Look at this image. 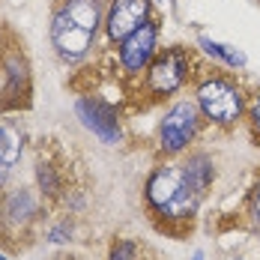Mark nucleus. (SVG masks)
<instances>
[{
	"mask_svg": "<svg viewBox=\"0 0 260 260\" xmlns=\"http://www.w3.org/2000/svg\"><path fill=\"white\" fill-rule=\"evenodd\" d=\"M99 27V3L96 0H66L51 24L54 48L63 60H78L87 54Z\"/></svg>",
	"mask_w": 260,
	"mask_h": 260,
	"instance_id": "nucleus-1",
	"label": "nucleus"
},
{
	"mask_svg": "<svg viewBox=\"0 0 260 260\" xmlns=\"http://www.w3.org/2000/svg\"><path fill=\"white\" fill-rule=\"evenodd\" d=\"M147 198L156 207V212L168 218H185L194 215L198 201L204 198L185 177V168H161L147 182Z\"/></svg>",
	"mask_w": 260,
	"mask_h": 260,
	"instance_id": "nucleus-2",
	"label": "nucleus"
},
{
	"mask_svg": "<svg viewBox=\"0 0 260 260\" xmlns=\"http://www.w3.org/2000/svg\"><path fill=\"white\" fill-rule=\"evenodd\" d=\"M198 102H201V108H204V114H207L209 120H215L221 126L236 123L239 114H242V96H239V90H236L234 84L218 81V78L207 81L198 90Z\"/></svg>",
	"mask_w": 260,
	"mask_h": 260,
	"instance_id": "nucleus-3",
	"label": "nucleus"
},
{
	"mask_svg": "<svg viewBox=\"0 0 260 260\" xmlns=\"http://www.w3.org/2000/svg\"><path fill=\"white\" fill-rule=\"evenodd\" d=\"M198 129V111L191 102L174 105L165 120H161V147L168 153H180L182 147L191 141V135Z\"/></svg>",
	"mask_w": 260,
	"mask_h": 260,
	"instance_id": "nucleus-4",
	"label": "nucleus"
},
{
	"mask_svg": "<svg viewBox=\"0 0 260 260\" xmlns=\"http://www.w3.org/2000/svg\"><path fill=\"white\" fill-rule=\"evenodd\" d=\"M147 12H150V0H114L108 12V36L123 42L147 21Z\"/></svg>",
	"mask_w": 260,
	"mask_h": 260,
	"instance_id": "nucleus-5",
	"label": "nucleus"
},
{
	"mask_svg": "<svg viewBox=\"0 0 260 260\" xmlns=\"http://www.w3.org/2000/svg\"><path fill=\"white\" fill-rule=\"evenodd\" d=\"M156 33H158V27L153 24V21H144L135 33H129V36L123 39L120 60H123L126 69L138 72V69H144V66L150 63V57L156 51Z\"/></svg>",
	"mask_w": 260,
	"mask_h": 260,
	"instance_id": "nucleus-6",
	"label": "nucleus"
},
{
	"mask_svg": "<svg viewBox=\"0 0 260 260\" xmlns=\"http://www.w3.org/2000/svg\"><path fill=\"white\" fill-rule=\"evenodd\" d=\"M78 114H81V120H84V126L96 132L105 144H114V141L120 138L117 117H114V111H111L108 105L96 102V99H81L78 102Z\"/></svg>",
	"mask_w": 260,
	"mask_h": 260,
	"instance_id": "nucleus-7",
	"label": "nucleus"
},
{
	"mask_svg": "<svg viewBox=\"0 0 260 260\" xmlns=\"http://www.w3.org/2000/svg\"><path fill=\"white\" fill-rule=\"evenodd\" d=\"M185 54L182 51H168L161 60L153 63V69H150V87L156 90V93H171V90H177L185 78Z\"/></svg>",
	"mask_w": 260,
	"mask_h": 260,
	"instance_id": "nucleus-8",
	"label": "nucleus"
},
{
	"mask_svg": "<svg viewBox=\"0 0 260 260\" xmlns=\"http://www.w3.org/2000/svg\"><path fill=\"white\" fill-rule=\"evenodd\" d=\"M18 156H21V135L12 126H0V182L9 177Z\"/></svg>",
	"mask_w": 260,
	"mask_h": 260,
	"instance_id": "nucleus-9",
	"label": "nucleus"
},
{
	"mask_svg": "<svg viewBox=\"0 0 260 260\" xmlns=\"http://www.w3.org/2000/svg\"><path fill=\"white\" fill-rule=\"evenodd\" d=\"M185 168V177H188V182L204 194L209 188V182H212V161H209L207 156H191L188 158V165H182Z\"/></svg>",
	"mask_w": 260,
	"mask_h": 260,
	"instance_id": "nucleus-10",
	"label": "nucleus"
},
{
	"mask_svg": "<svg viewBox=\"0 0 260 260\" xmlns=\"http://www.w3.org/2000/svg\"><path fill=\"white\" fill-rule=\"evenodd\" d=\"M201 45H204V51L212 54V57H218V60H224V63H231V66H245V57L239 51H231L228 45H218V42H212L207 36H201Z\"/></svg>",
	"mask_w": 260,
	"mask_h": 260,
	"instance_id": "nucleus-11",
	"label": "nucleus"
},
{
	"mask_svg": "<svg viewBox=\"0 0 260 260\" xmlns=\"http://www.w3.org/2000/svg\"><path fill=\"white\" fill-rule=\"evenodd\" d=\"M30 212H33V201H30V194H27V191H15L12 201H9V215H15V218H27Z\"/></svg>",
	"mask_w": 260,
	"mask_h": 260,
	"instance_id": "nucleus-12",
	"label": "nucleus"
},
{
	"mask_svg": "<svg viewBox=\"0 0 260 260\" xmlns=\"http://www.w3.org/2000/svg\"><path fill=\"white\" fill-rule=\"evenodd\" d=\"M111 260H135V242H120V245H114Z\"/></svg>",
	"mask_w": 260,
	"mask_h": 260,
	"instance_id": "nucleus-13",
	"label": "nucleus"
},
{
	"mask_svg": "<svg viewBox=\"0 0 260 260\" xmlns=\"http://www.w3.org/2000/svg\"><path fill=\"white\" fill-rule=\"evenodd\" d=\"M39 182H42V188H45V191H54V188H57L54 174H51V168H48V165H39Z\"/></svg>",
	"mask_w": 260,
	"mask_h": 260,
	"instance_id": "nucleus-14",
	"label": "nucleus"
},
{
	"mask_svg": "<svg viewBox=\"0 0 260 260\" xmlns=\"http://www.w3.org/2000/svg\"><path fill=\"white\" fill-rule=\"evenodd\" d=\"M254 221H257V231H260V182H257V188H254Z\"/></svg>",
	"mask_w": 260,
	"mask_h": 260,
	"instance_id": "nucleus-15",
	"label": "nucleus"
},
{
	"mask_svg": "<svg viewBox=\"0 0 260 260\" xmlns=\"http://www.w3.org/2000/svg\"><path fill=\"white\" fill-rule=\"evenodd\" d=\"M251 117H254V126L260 129V96H257V102H254V111H251Z\"/></svg>",
	"mask_w": 260,
	"mask_h": 260,
	"instance_id": "nucleus-16",
	"label": "nucleus"
},
{
	"mask_svg": "<svg viewBox=\"0 0 260 260\" xmlns=\"http://www.w3.org/2000/svg\"><path fill=\"white\" fill-rule=\"evenodd\" d=\"M194 260H204V254H201V251H198V254H194Z\"/></svg>",
	"mask_w": 260,
	"mask_h": 260,
	"instance_id": "nucleus-17",
	"label": "nucleus"
},
{
	"mask_svg": "<svg viewBox=\"0 0 260 260\" xmlns=\"http://www.w3.org/2000/svg\"><path fill=\"white\" fill-rule=\"evenodd\" d=\"M0 260H6V257H3V254H0Z\"/></svg>",
	"mask_w": 260,
	"mask_h": 260,
	"instance_id": "nucleus-18",
	"label": "nucleus"
}]
</instances>
